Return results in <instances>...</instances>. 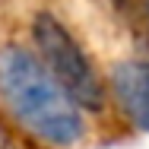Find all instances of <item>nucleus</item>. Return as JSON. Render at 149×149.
Instances as JSON below:
<instances>
[{"label":"nucleus","instance_id":"f257e3e1","mask_svg":"<svg viewBox=\"0 0 149 149\" xmlns=\"http://www.w3.org/2000/svg\"><path fill=\"white\" fill-rule=\"evenodd\" d=\"M0 98L32 136L54 149L76 146L86 133L79 108L41 67V60L19 45L0 48Z\"/></svg>","mask_w":149,"mask_h":149},{"label":"nucleus","instance_id":"f03ea898","mask_svg":"<svg viewBox=\"0 0 149 149\" xmlns=\"http://www.w3.org/2000/svg\"><path fill=\"white\" fill-rule=\"evenodd\" d=\"M32 38L38 45L41 67L54 76L60 89L70 95L76 108L102 111L105 108V83L95 70L83 45L70 35V29L51 13H38L32 22Z\"/></svg>","mask_w":149,"mask_h":149},{"label":"nucleus","instance_id":"7ed1b4c3","mask_svg":"<svg viewBox=\"0 0 149 149\" xmlns=\"http://www.w3.org/2000/svg\"><path fill=\"white\" fill-rule=\"evenodd\" d=\"M114 98L133 127L149 133V60H124L111 73Z\"/></svg>","mask_w":149,"mask_h":149},{"label":"nucleus","instance_id":"20e7f679","mask_svg":"<svg viewBox=\"0 0 149 149\" xmlns=\"http://www.w3.org/2000/svg\"><path fill=\"white\" fill-rule=\"evenodd\" d=\"M114 6H130V0H111Z\"/></svg>","mask_w":149,"mask_h":149},{"label":"nucleus","instance_id":"39448f33","mask_svg":"<svg viewBox=\"0 0 149 149\" xmlns=\"http://www.w3.org/2000/svg\"><path fill=\"white\" fill-rule=\"evenodd\" d=\"M146 10H149V0H146Z\"/></svg>","mask_w":149,"mask_h":149}]
</instances>
